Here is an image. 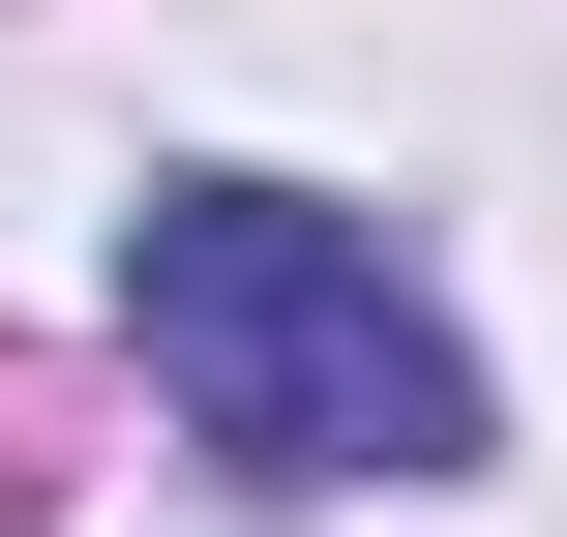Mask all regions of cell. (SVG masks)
<instances>
[{
  "mask_svg": "<svg viewBox=\"0 0 567 537\" xmlns=\"http://www.w3.org/2000/svg\"><path fill=\"white\" fill-rule=\"evenodd\" d=\"M120 359L179 389L209 478H478L449 299H419L359 209H299V179H150V209H120Z\"/></svg>",
  "mask_w": 567,
  "mask_h": 537,
  "instance_id": "cell-1",
  "label": "cell"
}]
</instances>
